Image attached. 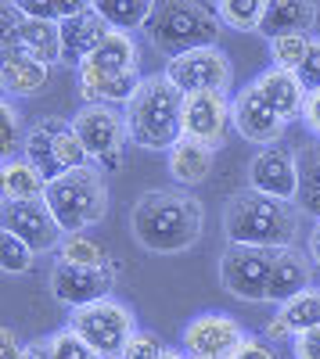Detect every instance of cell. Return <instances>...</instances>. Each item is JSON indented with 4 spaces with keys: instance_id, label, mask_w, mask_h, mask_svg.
I'll return each instance as SVG.
<instances>
[{
    "instance_id": "b9f144b4",
    "label": "cell",
    "mask_w": 320,
    "mask_h": 359,
    "mask_svg": "<svg viewBox=\"0 0 320 359\" xmlns=\"http://www.w3.org/2000/svg\"><path fill=\"white\" fill-rule=\"evenodd\" d=\"M302 126L313 133V140H320V90L306 97V108H302Z\"/></svg>"
},
{
    "instance_id": "5bb4252c",
    "label": "cell",
    "mask_w": 320,
    "mask_h": 359,
    "mask_svg": "<svg viewBox=\"0 0 320 359\" xmlns=\"http://www.w3.org/2000/svg\"><path fill=\"white\" fill-rule=\"evenodd\" d=\"M245 338L248 331L227 313H201L187 320L184 334H180L191 359H230Z\"/></svg>"
},
{
    "instance_id": "74e56055",
    "label": "cell",
    "mask_w": 320,
    "mask_h": 359,
    "mask_svg": "<svg viewBox=\"0 0 320 359\" xmlns=\"http://www.w3.org/2000/svg\"><path fill=\"white\" fill-rule=\"evenodd\" d=\"M162 352H166V345L159 341V334H152V331H137V334L130 338L123 359H162Z\"/></svg>"
},
{
    "instance_id": "2e32d148",
    "label": "cell",
    "mask_w": 320,
    "mask_h": 359,
    "mask_svg": "<svg viewBox=\"0 0 320 359\" xmlns=\"http://www.w3.org/2000/svg\"><path fill=\"white\" fill-rule=\"evenodd\" d=\"M234 130L248 144L274 147V144H281L288 123L267 104V97L255 90V83H248L245 90H238V94H234Z\"/></svg>"
},
{
    "instance_id": "277c9868",
    "label": "cell",
    "mask_w": 320,
    "mask_h": 359,
    "mask_svg": "<svg viewBox=\"0 0 320 359\" xmlns=\"http://www.w3.org/2000/svg\"><path fill=\"white\" fill-rule=\"evenodd\" d=\"M51 216L58 219L65 233H83L98 226L108 216V184H105V172L98 165H83L72 172H62L58 180L47 184L44 194Z\"/></svg>"
},
{
    "instance_id": "f35d334b",
    "label": "cell",
    "mask_w": 320,
    "mask_h": 359,
    "mask_svg": "<svg viewBox=\"0 0 320 359\" xmlns=\"http://www.w3.org/2000/svg\"><path fill=\"white\" fill-rule=\"evenodd\" d=\"M299 79H302V86L309 90H320V36H313V43H309V54H306V62L299 65V72H295Z\"/></svg>"
},
{
    "instance_id": "f546056e",
    "label": "cell",
    "mask_w": 320,
    "mask_h": 359,
    "mask_svg": "<svg viewBox=\"0 0 320 359\" xmlns=\"http://www.w3.org/2000/svg\"><path fill=\"white\" fill-rule=\"evenodd\" d=\"M263 15H267V0H220L216 4V18L234 33H259Z\"/></svg>"
},
{
    "instance_id": "836d02e7",
    "label": "cell",
    "mask_w": 320,
    "mask_h": 359,
    "mask_svg": "<svg viewBox=\"0 0 320 359\" xmlns=\"http://www.w3.org/2000/svg\"><path fill=\"white\" fill-rule=\"evenodd\" d=\"M33 259H36V252L25 241H18V237L8 233V230H0V269H4L8 277L29 273V269H33Z\"/></svg>"
},
{
    "instance_id": "3957f363",
    "label": "cell",
    "mask_w": 320,
    "mask_h": 359,
    "mask_svg": "<svg viewBox=\"0 0 320 359\" xmlns=\"http://www.w3.org/2000/svg\"><path fill=\"white\" fill-rule=\"evenodd\" d=\"M130 144L144 151H173L184 140V94L166 76H144L123 108Z\"/></svg>"
},
{
    "instance_id": "9c48e42d",
    "label": "cell",
    "mask_w": 320,
    "mask_h": 359,
    "mask_svg": "<svg viewBox=\"0 0 320 359\" xmlns=\"http://www.w3.org/2000/svg\"><path fill=\"white\" fill-rule=\"evenodd\" d=\"M115 277L119 266H72V262H54L51 266V294L62 302L65 309H86L94 302H105L115 291Z\"/></svg>"
},
{
    "instance_id": "cb8c5ba5",
    "label": "cell",
    "mask_w": 320,
    "mask_h": 359,
    "mask_svg": "<svg viewBox=\"0 0 320 359\" xmlns=\"http://www.w3.org/2000/svg\"><path fill=\"white\" fill-rule=\"evenodd\" d=\"M166 165H169V176L177 180L180 187H198V184H206L209 172H213V165H216V147L184 137V140L166 155Z\"/></svg>"
},
{
    "instance_id": "83f0119b",
    "label": "cell",
    "mask_w": 320,
    "mask_h": 359,
    "mask_svg": "<svg viewBox=\"0 0 320 359\" xmlns=\"http://www.w3.org/2000/svg\"><path fill=\"white\" fill-rule=\"evenodd\" d=\"M0 187H4V201H44L47 180L25 158H8L0 165Z\"/></svg>"
},
{
    "instance_id": "52a82bcc",
    "label": "cell",
    "mask_w": 320,
    "mask_h": 359,
    "mask_svg": "<svg viewBox=\"0 0 320 359\" xmlns=\"http://www.w3.org/2000/svg\"><path fill=\"white\" fill-rule=\"evenodd\" d=\"M69 327L98 352V359H123L130 338L137 334V316L130 306L115 302V298H105V302L76 309Z\"/></svg>"
},
{
    "instance_id": "60d3db41",
    "label": "cell",
    "mask_w": 320,
    "mask_h": 359,
    "mask_svg": "<svg viewBox=\"0 0 320 359\" xmlns=\"http://www.w3.org/2000/svg\"><path fill=\"white\" fill-rule=\"evenodd\" d=\"M292 352H295V359H320V327L292 338Z\"/></svg>"
},
{
    "instance_id": "8fae6325",
    "label": "cell",
    "mask_w": 320,
    "mask_h": 359,
    "mask_svg": "<svg viewBox=\"0 0 320 359\" xmlns=\"http://www.w3.org/2000/svg\"><path fill=\"white\" fill-rule=\"evenodd\" d=\"M0 18H4V54L8 50H22V54L36 57V62H44V65H65L62 25L58 22L25 18V15H18L15 4H4Z\"/></svg>"
},
{
    "instance_id": "8d00e7d4",
    "label": "cell",
    "mask_w": 320,
    "mask_h": 359,
    "mask_svg": "<svg viewBox=\"0 0 320 359\" xmlns=\"http://www.w3.org/2000/svg\"><path fill=\"white\" fill-rule=\"evenodd\" d=\"M51 348H54V359H98V352L86 345L72 327H62V331L51 334Z\"/></svg>"
},
{
    "instance_id": "9a60e30c",
    "label": "cell",
    "mask_w": 320,
    "mask_h": 359,
    "mask_svg": "<svg viewBox=\"0 0 320 359\" xmlns=\"http://www.w3.org/2000/svg\"><path fill=\"white\" fill-rule=\"evenodd\" d=\"M248 191H259L277 201H292L299 194V158L292 147L274 144V147H259L248 162Z\"/></svg>"
},
{
    "instance_id": "1f68e13d",
    "label": "cell",
    "mask_w": 320,
    "mask_h": 359,
    "mask_svg": "<svg viewBox=\"0 0 320 359\" xmlns=\"http://www.w3.org/2000/svg\"><path fill=\"white\" fill-rule=\"evenodd\" d=\"M54 151H58V162H62L65 172L83 169V165H94L91 155H86V147L79 144V137H76L69 118H54Z\"/></svg>"
},
{
    "instance_id": "6da1fadb",
    "label": "cell",
    "mask_w": 320,
    "mask_h": 359,
    "mask_svg": "<svg viewBox=\"0 0 320 359\" xmlns=\"http://www.w3.org/2000/svg\"><path fill=\"white\" fill-rule=\"evenodd\" d=\"M206 226V205L177 187L144 191L130 208V233L144 252L177 255L198 245Z\"/></svg>"
},
{
    "instance_id": "e0dca14e",
    "label": "cell",
    "mask_w": 320,
    "mask_h": 359,
    "mask_svg": "<svg viewBox=\"0 0 320 359\" xmlns=\"http://www.w3.org/2000/svg\"><path fill=\"white\" fill-rule=\"evenodd\" d=\"M62 25V54H65V65H83L91 62V54L105 43V36L112 33V25L101 18V11L94 4H86L79 15L58 22Z\"/></svg>"
},
{
    "instance_id": "ac0fdd59",
    "label": "cell",
    "mask_w": 320,
    "mask_h": 359,
    "mask_svg": "<svg viewBox=\"0 0 320 359\" xmlns=\"http://www.w3.org/2000/svg\"><path fill=\"white\" fill-rule=\"evenodd\" d=\"M255 90L267 97V104L284 118V123H292V118H302V108H306V97H309V90L302 86V79L295 72H288V69H263L255 79Z\"/></svg>"
},
{
    "instance_id": "d4e9b609",
    "label": "cell",
    "mask_w": 320,
    "mask_h": 359,
    "mask_svg": "<svg viewBox=\"0 0 320 359\" xmlns=\"http://www.w3.org/2000/svg\"><path fill=\"white\" fill-rule=\"evenodd\" d=\"M137 62H140V50H137L133 33H115L112 29L105 36V43L91 54V62H83V65H91L101 76H133Z\"/></svg>"
},
{
    "instance_id": "484cf974",
    "label": "cell",
    "mask_w": 320,
    "mask_h": 359,
    "mask_svg": "<svg viewBox=\"0 0 320 359\" xmlns=\"http://www.w3.org/2000/svg\"><path fill=\"white\" fill-rule=\"evenodd\" d=\"M22 151H25V162L33 165V169L47 180V184L65 172L62 162H58V151H54V118H51V115H47V118H36V123L25 130Z\"/></svg>"
},
{
    "instance_id": "d590c367",
    "label": "cell",
    "mask_w": 320,
    "mask_h": 359,
    "mask_svg": "<svg viewBox=\"0 0 320 359\" xmlns=\"http://www.w3.org/2000/svg\"><path fill=\"white\" fill-rule=\"evenodd\" d=\"M22 144H25L22 115H18L15 104L4 97V101H0V155H4V162L15 158V147H22Z\"/></svg>"
},
{
    "instance_id": "7c38bea8",
    "label": "cell",
    "mask_w": 320,
    "mask_h": 359,
    "mask_svg": "<svg viewBox=\"0 0 320 359\" xmlns=\"http://www.w3.org/2000/svg\"><path fill=\"white\" fill-rule=\"evenodd\" d=\"M234 126V97L227 90H201V94H184V137L223 147L227 130Z\"/></svg>"
},
{
    "instance_id": "ab89813d",
    "label": "cell",
    "mask_w": 320,
    "mask_h": 359,
    "mask_svg": "<svg viewBox=\"0 0 320 359\" xmlns=\"http://www.w3.org/2000/svg\"><path fill=\"white\" fill-rule=\"evenodd\" d=\"M230 359H281L277 352H274V345L270 341H263V338H245L241 345H238V352L230 355Z\"/></svg>"
},
{
    "instance_id": "ba28073f",
    "label": "cell",
    "mask_w": 320,
    "mask_h": 359,
    "mask_svg": "<svg viewBox=\"0 0 320 359\" xmlns=\"http://www.w3.org/2000/svg\"><path fill=\"white\" fill-rule=\"evenodd\" d=\"M274 262H277V248L227 245L220 255V284L227 294L241 298V302H270Z\"/></svg>"
},
{
    "instance_id": "7402d4cb",
    "label": "cell",
    "mask_w": 320,
    "mask_h": 359,
    "mask_svg": "<svg viewBox=\"0 0 320 359\" xmlns=\"http://www.w3.org/2000/svg\"><path fill=\"white\" fill-rule=\"evenodd\" d=\"M309 287H313V259L302 255L299 248H281L270 277V302L284 306Z\"/></svg>"
},
{
    "instance_id": "bcb514c9",
    "label": "cell",
    "mask_w": 320,
    "mask_h": 359,
    "mask_svg": "<svg viewBox=\"0 0 320 359\" xmlns=\"http://www.w3.org/2000/svg\"><path fill=\"white\" fill-rule=\"evenodd\" d=\"M162 359H191V355H187V352H180V348H166V352H162Z\"/></svg>"
},
{
    "instance_id": "4fadbf2b",
    "label": "cell",
    "mask_w": 320,
    "mask_h": 359,
    "mask_svg": "<svg viewBox=\"0 0 320 359\" xmlns=\"http://www.w3.org/2000/svg\"><path fill=\"white\" fill-rule=\"evenodd\" d=\"M0 230L15 233L36 255L58 252L65 241V230L51 216L47 201H4V208H0Z\"/></svg>"
},
{
    "instance_id": "d6986e66",
    "label": "cell",
    "mask_w": 320,
    "mask_h": 359,
    "mask_svg": "<svg viewBox=\"0 0 320 359\" xmlns=\"http://www.w3.org/2000/svg\"><path fill=\"white\" fill-rule=\"evenodd\" d=\"M320 18V8L309 0H267V15L259 33L267 40L277 36H313V25Z\"/></svg>"
},
{
    "instance_id": "7a4b0ae2",
    "label": "cell",
    "mask_w": 320,
    "mask_h": 359,
    "mask_svg": "<svg viewBox=\"0 0 320 359\" xmlns=\"http://www.w3.org/2000/svg\"><path fill=\"white\" fill-rule=\"evenodd\" d=\"M302 212L292 201H277L259 191H234L223 205V233L230 245L248 248H295Z\"/></svg>"
},
{
    "instance_id": "4316f807",
    "label": "cell",
    "mask_w": 320,
    "mask_h": 359,
    "mask_svg": "<svg viewBox=\"0 0 320 359\" xmlns=\"http://www.w3.org/2000/svg\"><path fill=\"white\" fill-rule=\"evenodd\" d=\"M299 158V194H295V208L302 216L320 223V140H306L295 147Z\"/></svg>"
},
{
    "instance_id": "f6af8a7d",
    "label": "cell",
    "mask_w": 320,
    "mask_h": 359,
    "mask_svg": "<svg viewBox=\"0 0 320 359\" xmlns=\"http://www.w3.org/2000/svg\"><path fill=\"white\" fill-rule=\"evenodd\" d=\"M306 255L313 259V266H320V223H313V230L306 237Z\"/></svg>"
},
{
    "instance_id": "7bdbcfd3",
    "label": "cell",
    "mask_w": 320,
    "mask_h": 359,
    "mask_svg": "<svg viewBox=\"0 0 320 359\" xmlns=\"http://www.w3.org/2000/svg\"><path fill=\"white\" fill-rule=\"evenodd\" d=\"M0 359H25V345H18V338H15V331L11 327H4V331H0Z\"/></svg>"
},
{
    "instance_id": "ffe728a7",
    "label": "cell",
    "mask_w": 320,
    "mask_h": 359,
    "mask_svg": "<svg viewBox=\"0 0 320 359\" xmlns=\"http://www.w3.org/2000/svg\"><path fill=\"white\" fill-rule=\"evenodd\" d=\"M320 327V287H309L302 294H295L292 302L277 306L274 320L267 323V338L270 341H284V338H299L306 331Z\"/></svg>"
},
{
    "instance_id": "f1b7e54d",
    "label": "cell",
    "mask_w": 320,
    "mask_h": 359,
    "mask_svg": "<svg viewBox=\"0 0 320 359\" xmlns=\"http://www.w3.org/2000/svg\"><path fill=\"white\" fill-rule=\"evenodd\" d=\"M101 18L115 29V33H133V29H148L155 4L152 0H94Z\"/></svg>"
},
{
    "instance_id": "603a6c76",
    "label": "cell",
    "mask_w": 320,
    "mask_h": 359,
    "mask_svg": "<svg viewBox=\"0 0 320 359\" xmlns=\"http://www.w3.org/2000/svg\"><path fill=\"white\" fill-rule=\"evenodd\" d=\"M76 83H79V94H83L86 104H115V108L123 104L126 108L144 79H140V72H133V76H101L91 65H79Z\"/></svg>"
},
{
    "instance_id": "ee69618b",
    "label": "cell",
    "mask_w": 320,
    "mask_h": 359,
    "mask_svg": "<svg viewBox=\"0 0 320 359\" xmlns=\"http://www.w3.org/2000/svg\"><path fill=\"white\" fill-rule=\"evenodd\" d=\"M25 359H54V348H51V338H36L25 345Z\"/></svg>"
},
{
    "instance_id": "30bf717a",
    "label": "cell",
    "mask_w": 320,
    "mask_h": 359,
    "mask_svg": "<svg viewBox=\"0 0 320 359\" xmlns=\"http://www.w3.org/2000/svg\"><path fill=\"white\" fill-rule=\"evenodd\" d=\"M162 76L180 94H201V90H227L234 79V65H230V54L223 47H201L166 62Z\"/></svg>"
},
{
    "instance_id": "e575fe53",
    "label": "cell",
    "mask_w": 320,
    "mask_h": 359,
    "mask_svg": "<svg viewBox=\"0 0 320 359\" xmlns=\"http://www.w3.org/2000/svg\"><path fill=\"white\" fill-rule=\"evenodd\" d=\"M309 43H313V36H277V40H270V62L277 69L299 72V65L309 54Z\"/></svg>"
},
{
    "instance_id": "8992f818",
    "label": "cell",
    "mask_w": 320,
    "mask_h": 359,
    "mask_svg": "<svg viewBox=\"0 0 320 359\" xmlns=\"http://www.w3.org/2000/svg\"><path fill=\"white\" fill-rule=\"evenodd\" d=\"M72 130L79 137V144L86 147L91 162L101 172H115L123 165V151H126V115L115 104H83L72 118Z\"/></svg>"
},
{
    "instance_id": "4dcf8cb0",
    "label": "cell",
    "mask_w": 320,
    "mask_h": 359,
    "mask_svg": "<svg viewBox=\"0 0 320 359\" xmlns=\"http://www.w3.org/2000/svg\"><path fill=\"white\" fill-rule=\"evenodd\" d=\"M58 262H72V266H112L105 245H98L91 233H65L62 248H58Z\"/></svg>"
},
{
    "instance_id": "44dd1931",
    "label": "cell",
    "mask_w": 320,
    "mask_h": 359,
    "mask_svg": "<svg viewBox=\"0 0 320 359\" xmlns=\"http://www.w3.org/2000/svg\"><path fill=\"white\" fill-rule=\"evenodd\" d=\"M0 83H4V94L11 97H36L47 90L51 83V65L36 62L22 50H8L4 62H0Z\"/></svg>"
},
{
    "instance_id": "5b68a950",
    "label": "cell",
    "mask_w": 320,
    "mask_h": 359,
    "mask_svg": "<svg viewBox=\"0 0 320 359\" xmlns=\"http://www.w3.org/2000/svg\"><path fill=\"white\" fill-rule=\"evenodd\" d=\"M220 25L223 22L216 18V8L169 0V4H155V15H152L144 33H148V43L173 62V57H180V54L216 47Z\"/></svg>"
},
{
    "instance_id": "d6a6232c",
    "label": "cell",
    "mask_w": 320,
    "mask_h": 359,
    "mask_svg": "<svg viewBox=\"0 0 320 359\" xmlns=\"http://www.w3.org/2000/svg\"><path fill=\"white\" fill-rule=\"evenodd\" d=\"M18 15L25 18H40V22H65L72 15H79L86 4L83 0H18Z\"/></svg>"
}]
</instances>
